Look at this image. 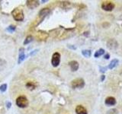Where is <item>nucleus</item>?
Wrapping results in <instances>:
<instances>
[{
	"label": "nucleus",
	"instance_id": "obj_18",
	"mask_svg": "<svg viewBox=\"0 0 122 114\" xmlns=\"http://www.w3.org/2000/svg\"><path fill=\"white\" fill-rule=\"evenodd\" d=\"M6 67V61L2 59H0V71L3 70Z\"/></svg>",
	"mask_w": 122,
	"mask_h": 114
},
{
	"label": "nucleus",
	"instance_id": "obj_11",
	"mask_svg": "<svg viewBox=\"0 0 122 114\" xmlns=\"http://www.w3.org/2000/svg\"><path fill=\"white\" fill-rule=\"evenodd\" d=\"M116 104L115 98L113 97H108L105 99V104L108 106H114Z\"/></svg>",
	"mask_w": 122,
	"mask_h": 114
},
{
	"label": "nucleus",
	"instance_id": "obj_23",
	"mask_svg": "<svg viewBox=\"0 0 122 114\" xmlns=\"http://www.w3.org/2000/svg\"><path fill=\"white\" fill-rule=\"evenodd\" d=\"M107 114H117V110H116L115 109H110L109 111H108V113Z\"/></svg>",
	"mask_w": 122,
	"mask_h": 114
},
{
	"label": "nucleus",
	"instance_id": "obj_17",
	"mask_svg": "<svg viewBox=\"0 0 122 114\" xmlns=\"http://www.w3.org/2000/svg\"><path fill=\"white\" fill-rule=\"evenodd\" d=\"M33 40H34V37L31 35L28 36V37H26V39L25 40V41H24V45H27V44L30 43V42L33 41Z\"/></svg>",
	"mask_w": 122,
	"mask_h": 114
},
{
	"label": "nucleus",
	"instance_id": "obj_22",
	"mask_svg": "<svg viewBox=\"0 0 122 114\" xmlns=\"http://www.w3.org/2000/svg\"><path fill=\"white\" fill-rule=\"evenodd\" d=\"M6 90H7V84H2V85L0 86V91L4 93Z\"/></svg>",
	"mask_w": 122,
	"mask_h": 114
},
{
	"label": "nucleus",
	"instance_id": "obj_25",
	"mask_svg": "<svg viewBox=\"0 0 122 114\" xmlns=\"http://www.w3.org/2000/svg\"><path fill=\"white\" fill-rule=\"evenodd\" d=\"M37 51H38V49H35L34 51H32L31 52H30L29 55H28V56H32V55H34V54H35V53H36Z\"/></svg>",
	"mask_w": 122,
	"mask_h": 114
},
{
	"label": "nucleus",
	"instance_id": "obj_15",
	"mask_svg": "<svg viewBox=\"0 0 122 114\" xmlns=\"http://www.w3.org/2000/svg\"><path fill=\"white\" fill-rule=\"evenodd\" d=\"M103 54H105V50L103 49H98V50H97L96 52H95L94 56H95V58H98V57L101 56Z\"/></svg>",
	"mask_w": 122,
	"mask_h": 114
},
{
	"label": "nucleus",
	"instance_id": "obj_9",
	"mask_svg": "<svg viewBox=\"0 0 122 114\" xmlns=\"http://www.w3.org/2000/svg\"><path fill=\"white\" fill-rule=\"evenodd\" d=\"M76 114H88L86 109L82 105H79L76 106Z\"/></svg>",
	"mask_w": 122,
	"mask_h": 114
},
{
	"label": "nucleus",
	"instance_id": "obj_14",
	"mask_svg": "<svg viewBox=\"0 0 122 114\" xmlns=\"http://www.w3.org/2000/svg\"><path fill=\"white\" fill-rule=\"evenodd\" d=\"M26 87L28 89L30 90H34L37 87V84L35 82H32V81H29L26 84Z\"/></svg>",
	"mask_w": 122,
	"mask_h": 114
},
{
	"label": "nucleus",
	"instance_id": "obj_21",
	"mask_svg": "<svg viewBox=\"0 0 122 114\" xmlns=\"http://www.w3.org/2000/svg\"><path fill=\"white\" fill-rule=\"evenodd\" d=\"M82 53L84 56L86 57H89L91 56V51L90 50H88V49H85V50H82Z\"/></svg>",
	"mask_w": 122,
	"mask_h": 114
},
{
	"label": "nucleus",
	"instance_id": "obj_10",
	"mask_svg": "<svg viewBox=\"0 0 122 114\" xmlns=\"http://www.w3.org/2000/svg\"><path fill=\"white\" fill-rule=\"evenodd\" d=\"M25 48H20L19 49V57H18V64H20L21 62L25 60Z\"/></svg>",
	"mask_w": 122,
	"mask_h": 114
},
{
	"label": "nucleus",
	"instance_id": "obj_4",
	"mask_svg": "<svg viewBox=\"0 0 122 114\" xmlns=\"http://www.w3.org/2000/svg\"><path fill=\"white\" fill-rule=\"evenodd\" d=\"M60 62V54L59 52H54L52 56L51 63L53 67H57Z\"/></svg>",
	"mask_w": 122,
	"mask_h": 114
},
{
	"label": "nucleus",
	"instance_id": "obj_7",
	"mask_svg": "<svg viewBox=\"0 0 122 114\" xmlns=\"http://www.w3.org/2000/svg\"><path fill=\"white\" fill-rule=\"evenodd\" d=\"M51 12V11L50 9H48V8H44V9H41L39 13H38V15H39V17L41 18L42 19H44V18L46 16H47L48 14H50Z\"/></svg>",
	"mask_w": 122,
	"mask_h": 114
},
{
	"label": "nucleus",
	"instance_id": "obj_16",
	"mask_svg": "<svg viewBox=\"0 0 122 114\" xmlns=\"http://www.w3.org/2000/svg\"><path fill=\"white\" fill-rule=\"evenodd\" d=\"M117 63H118V60L117 59H113L112 62H111L110 65H109V68L112 69L114 67H116L117 66Z\"/></svg>",
	"mask_w": 122,
	"mask_h": 114
},
{
	"label": "nucleus",
	"instance_id": "obj_6",
	"mask_svg": "<svg viewBox=\"0 0 122 114\" xmlns=\"http://www.w3.org/2000/svg\"><path fill=\"white\" fill-rule=\"evenodd\" d=\"M39 2H40L37 1V0H28V1L26 2L27 6H28L30 9H35V8H37L38 5H40Z\"/></svg>",
	"mask_w": 122,
	"mask_h": 114
},
{
	"label": "nucleus",
	"instance_id": "obj_8",
	"mask_svg": "<svg viewBox=\"0 0 122 114\" xmlns=\"http://www.w3.org/2000/svg\"><path fill=\"white\" fill-rule=\"evenodd\" d=\"M37 39L39 40H47V38L48 37V33L47 32L41 30V31L37 32Z\"/></svg>",
	"mask_w": 122,
	"mask_h": 114
},
{
	"label": "nucleus",
	"instance_id": "obj_2",
	"mask_svg": "<svg viewBox=\"0 0 122 114\" xmlns=\"http://www.w3.org/2000/svg\"><path fill=\"white\" fill-rule=\"evenodd\" d=\"M28 100L25 96H20L16 99V105L20 108H25L28 106Z\"/></svg>",
	"mask_w": 122,
	"mask_h": 114
},
{
	"label": "nucleus",
	"instance_id": "obj_12",
	"mask_svg": "<svg viewBox=\"0 0 122 114\" xmlns=\"http://www.w3.org/2000/svg\"><path fill=\"white\" fill-rule=\"evenodd\" d=\"M70 66L71 68V70L72 71H76L78 70L79 68V63L78 62H76V61H71V62H70Z\"/></svg>",
	"mask_w": 122,
	"mask_h": 114
},
{
	"label": "nucleus",
	"instance_id": "obj_13",
	"mask_svg": "<svg viewBox=\"0 0 122 114\" xmlns=\"http://www.w3.org/2000/svg\"><path fill=\"white\" fill-rule=\"evenodd\" d=\"M108 47L110 49H115L117 47V43L114 40H110L108 42Z\"/></svg>",
	"mask_w": 122,
	"mask_h": 114
},
{
	"label": "nucleus",
	"instance_id": "obj_26",
	"mask_svg": "<svg viewBox=\"0 0 122 114\" xmlns=\"http://www.w3.org/2000/svg\"><path fill=\"white\" fill-rule=\"evenodd\" d=\"M105 58L106 59H109V55H108V54H107V55H105Z\"/></svg>",
	"mask_w": 122,
	"mask_h": 114
},
{
	"label": "nucleus",
	"instance_id": "obj_27",
	"mask_svg": "<svg viewBox=\"0 0 122 114\" xmlns=\"http://www.w3.org/2000/svg\"><path fill=\"white\" fill-rule=\"evenodd\" d=\"M47 0H44V1H41V2H47Z\"/></svg>",
	"mask_w": 122,
	"mask_h": 114
},
{
	"label": "nucleus",
	"instance_id": "obj_20",
	"mask_svg": "<svg viewBox=\"0 0 122 114\" xmlns=\"http://www.w3.org/2000/svg\"><path fill=\"white\" fill-rule=\"evenodd\" d=\"M15 30H16V28L14 26V25H11V26H9L8 28H6V30L9 33H13L15 31Z\"/></svg>",
	"mask_w": 122,
	"mask_h": 114
},
{
	"label": "nucleus",
	"instance_id": "obj_5",
	"mask_svg": "<svg viewBox=\"0 0 122 114\" xmlns=\"http://www.w3.org/2000/svg\"><path fill=\"white\" fill-rule=\"evenodd\" d=\"M102 8L103 10L105 11H112L114 8V4L112 2H110V1H105L103 2L102 4Z\"/></svg>",
	"mask_w": 122,
	"mask_h": 114
},
{
	"label": "nucleus",
	"instance_id": "obj_24",
	"mask_svg": "<svg viewBox=\"0 0 122 114\" xmlns=\"http://www.w3.org/2000/svg\"><path fill=\"white\" fill-rule=\"evenodd\" d=\"M6 106H7V108L8 109H9L11 106V103L9 102V101H7L6 102Z\"/></svg>",
	"mask_w": 122,
	"mask_h": 114
},
{
	"label": "nucleus",
	"instance_id": "obj_1",
	"mask_svg": "<svg viewBox=\"0 0 122 114\" xmlns=\"http://www.w3.org/2000/svg\"><path fill=\"white\" fill-rule=\"evenodd\" d=\"M11 15H12L13 18L17 21H22L24 20V13L23 11L20 9H15L11 11Z\"/></svg>",
	"mask_w": 122,
	"mask_h": 114
},
{
	"label": "nucleus",
	"instance_id": "obj_19",
	"mask_svg": "<svg viewBox=\"0 0 122 114\" xmlns=\"http://www.w3.org/2000/svg\"><path fill=\"white\" fill-rule=\"evenodd\" d=\"M70 6V2H60V7L63 9H66Z\"/></svg>",
	"mask_w": 122,
	"mask_h": 114
},
{
	"label": "nucleus",
	"instance_id": "obj_3",
	"mask_svg": "<svg viewBox=\"0 0 122 114\" xmlns=\"http://www.w3.org/2000/svg\"><path fill=\"white\" fill-rule=\"evenodd\" d=\"M84 85H85V81H84V80L82 78H76L71 82V86L74 89L82 88Z\"/></svg>",
	"mask_w": 122,
	"mask_h": 114
}]
</instances>
